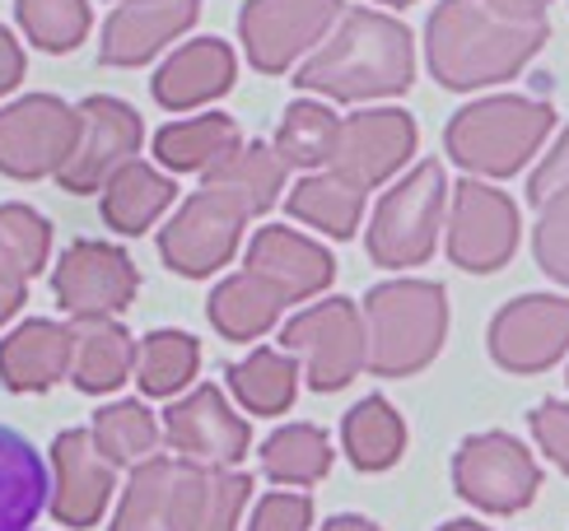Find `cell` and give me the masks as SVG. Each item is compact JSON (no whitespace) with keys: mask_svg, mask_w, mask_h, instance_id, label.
Masks as SVG:
<instances>
[{"mask_svg":"<svg viewBox=\"0 0 569 531\" xmlns=\"http://www.w3.org/2000/svg\"><path fill=\"white\" fill-rule=\"evenodd\" d=\"M378 6H416V0H378Z\"/></svg>","mask_w":569,"mask_h":531,"instance_id":"46","label":"cell"},{"mask_svg":"<svg viewBox=\"0 0 569 531\" xmlns=\"http://www.w3.org/2000/svg\"><path fill=\"white\" fill-rule=\"evenodd\" d=\"M284 168H290V163L276 154V144L252 140V144H243L239 154H229L224 163L210 168L206 187H216V191H224V197H233L248 214H267L280 201V191H284Z\"/></svg>","mask_w":569,"mask_h":531,"instance_id":"30","label":"cell"},{"mask_svg":"<svg viewBox=\"0 0 569 531\" xmlns=\"http://www.w3.org/2000/svg\"><path fill=\"white\" fill-rule=\"evenodd\" d=\"M556 112L541 99L523 93H490V99L467 103L443 131V150L458 168L481 178H513L541 140L551 136Z\"/></svg>","mask_w":569,"mask_h":531,"instance_id":"4","label":"cell"},{"mask_svg":"<svg viewBox=\"0 0 569 531\" xmlns=\"http://www.w3.org/2000/svg\"><path fill=\"white\" fill-rule=\"evenodd\" d=\"M248 220L252 214L233 197H224L216 187H201L178 206L173 220L163 224L159 257L169 261V271H178L187 280H206V275H216L220 266L233 261Z\"/></svg>","mask_w":569,"mask_h":531,"instance_id":"7","label":"cell"},{"mask_svg":"<svg viewBox=\"0 0 569 531\" xmlns=\"http://www.w3.org/2000/svg\"><path fill=\"white\" fill-rule=\"evenodd\" d=\"M443 210H448L443 163L425 159L378 201L373 224H369V257L378 266H392V271L430 261L439 229H443Z\"/></svg>","mask_w":569,"mask_h":531,"instance_id":"5","label":"cell"},{"mask_svg":"<svg viewBox=\"0 0 569 531\" xmlns=\"http://www.w3.org/2000/svg\"><path fill=\"white\" fill-rule=\"evenodd\" d=\"M70 335H76V364H70V378H76V388L84 397L117 392L131 378V369L140 364L131 331L117 318H80L70 327Z\"/></svg>","mask_w":569,"mask_h":531,"instance_id":"24","label":"cell"},{"mask_svg":"<svg viewBox=\"0 0 569 531\" xmlns=\"http://www.w3.org/2000/svg\"><path fill=\"white\" fill-rule=\"evenodd\" d=\"M140 289V271L136 261L112 248V243H99V238H80L61 252V266L52 275V294L61 303V312L70 318H117L127 312L131 299Z\"/></svg>","mask_w":569,"mask_h":531,"instance_id":"14","label":"cell"},{"mask_svg":"<svg viewBox=\"0 0 569 531\" xmlns=\"http://www.w3.org/2000/svg\"><path fill=\"white\" fill-rule=\"evenodd\" d=\"M532 257L556 284H569V187L537 206L532 224Z\"/></svg>","mask_w":569,"mask_h":531,"instance_id":"38","label":"cell"},{"mask_svg":"<svg viewBox=\"0 0 569 531\" xmlns=\"http://www.w3.org/2000/svg\"><path fill=\"white\" fill-rule=\"evenodd\" d=\"M173 197H178V182L163 178L159 168L136 159V163H127L122 173L103 187V224L117 229V233H127V238H136V233H146L159 214L173 206Z\"/></svg>","mask_w":569,"mask_h":531,"instance_id":"28","label":"cell"},{"mask_svg":"<svg viewBox=\"0 0 569 531\" xmlns=\"http://www.w3.org/2000/svg\"><path fill=\"white\" fill-rule=\"evenodd\" d=\"M76 364V335L61 322L29 318L0 341V382L10 392H47Z\"/></svg>","mask_w":569,"mask_h":531,"instance_id":"22","label":"cell"},{"mask_svg":"<svg viewBox=\"0 0 569 531\" xmlns=\"http://www.w3.org/2000/svg\"><path fill=\"white\" fill-rule=\"evenodd\" d=\"M80 117L52 93H23L0 108V173L6 178H57L76 150Z\"/></svg>","mask_w":569,"mask_h":531,"instance_id":"10","label":"cell"},{"mask_svg":"<svg viewBox=\"0 0 569 531\" xmlns=\"http://www.w3.org/2000/svg\"><path fill=\"white\" fill-rule=\"evenodd\" d=\"M210 467L192 457H150L127 480L108 531H197Z\"/></svg>","mask_w":569,"mask_h":531,"instance_id":"8","label":"cell"},{"mask_svg":"<svg viewBox=\"0 0 569 531\" xmlns=\"http://www.w3.org/2000/svg\"><path fill=\"white\" fill-rule=\"evenodd\" d=\"M52 518L61 527H93L117 490V462L93 443V429H66L52 439Z\"/></svg>","mask_w":569,"mask_h":531,"instance_id":"18","label":"cell"},{"mask_svg":"<svg viewBox=\"0 0 569 531\" xmlns=\"http://www.w3.org/2000/svg\"><path fill=\"white\" fill-rule=\"evenodd\" d=\"M280 345L303 359V378L313 392H341L346 382L369 369V335L365 312L350 299H322L295 312L280 331Z\"/></svg>","mask_w":569,"mask_h":531,"instance_id":"6","label":"cell"},{"mask_svg":"<svg viewBox=\"0 0 569 531\" xmlns=\"http://www.w3.org/2000/svg\"><path fill=\"white\" fill-rule=\"evenodd\" d=\"M14 14L42 52H76L89 38V0H14Z\"/></svg>","mask_w":569,"mask_h":531,"instance_id":"37","label":"cell"},{"mask_svg":"<svg viewBox=\"0 0 569 531\" xmlns=\"http://www.w3.org/2000/svg\"><path fill=\"white\" fill-rule=\"evenodd\" d=\"M243 150V131L233 117L210 112V117H187V122H169L154 136V159L173 173H210L216 163Z\"/></svg>","mask_w":569,"mask_h":531,"instance_id":"25","label":"cell"},{"mask_svg":"<svg viewBox=\"0 0 569 531\" xmlns=\"http://www.w3.org/2000/svg\"><path fill=\"white\" fill-rule=\"evenodd\" d=\"M23 80V47L14 42L10 29H0V99Z\"/></svg>","mask_w":569,"mask_h":531,"instance_id":"43","label":"cell"},{"mask_svg":"<svg viewBox=\"0 0 569 531\" xmlns=\"http://www.w3.org/2000/svg\"><path fill=\"white\" fill-rule=\"evenodd\" d=\"M569 350V299L518 294L490 322V359L505 373H547Z\"/></svg>","mask_w":569,"mask_h":531,"instance_id":"16","label":"cell"},{"mask_svg":"<svg viewBox=\"0 0 569 531\" xmlns=\"http://www.w3.org/2000/svg\"><path fill=\"white\" fill-rule=\"evenodd\" d=\"M163 439L173 452L192 457V462L210 467V471H233L248 457V420L233 415V405L224 401V392L216 382L187 392L182 401H173L163 410Z\"/></svg>","mask_w":569,"mask_h":531,"instance_id":"17","label":"cell"},{"mask_svg":"<svg viewBox=\"0 0 569 531\" xmlns=\"http://www.w3.org/2000/svg\"><path fill=\"white\" fill-rule=\"evenodd\" d=\"M551 38L547 0H439L425 23V61L443 89L513 80Z\"/></svg>","mask_w":569,"mask_h":531,"instance_id":"1","label":"cell"},{"mask_svg":"<svg viewBox=\"0 0 569 531\" xmlns=\"http://www.w3.org/2000/svg\"><path fill=\"white\" fill-rule=\"evenodd\" d=\"M518 252V206L500 187L467 178L448 201V257L471 275H490Z\"/></svg>","mask_w":569,"mask_h":531,"instance_id":"13","label":"cell"},{"mask_svg":"<svg viewBox=\"0 0 569 531\" xmlns=\"http://www.w3.org/2000/svg\"><path fill=\"white\" fill-rule=\"evenodd\" d=\"M528 424H532V439L541 443V452L569 475V405L565 401H541L528 415Z\"/></svg>","mask_w":569,"mask_h":531,"instance_id":"41","label":"cell"},{"mask_svg":"<svg viewBox=\"0 0 569 531\" xmlns=\"http://www.w3.org/2000/svg\"><path fill=\"white\" fill-rule=\"evenodd\" d=\"M322 531H383V527H373V522L360 518V513H337L331 522H322Z\"/></svg>","mask_w":569,"mask_h":531,"instance_id":"44","label":"cell"},{"mask_svg":"<svg viewBox=\"0 0 569 531\" xmlns=\"http://www.w3.org/2000/svg\"><path fill=\"white\" fill-rule=\"evenodd\" d=\"M201 369V345L187 331H150L140 341V392L146 397H178Z\"/></svg>","mask_w":569,"mask_h":531,"instance_id":"35","label":"cell"},{"mask_svg":"<svg viewBox=\"0 0 569 531\" xmlns=\"http://www.w3.org/2000/svg\"><path fill=\"white\" fill-rule=\"evenodd\" d=\"M93 443H99L117 467H140L159 452V420L140 401H117L93 420Z\"/></svg>","mask_w":569,"mask_h":531,"instance_id":"36","label":"cell"},{"mask_svg":"<svg viewBox=\"0 0 569 531\" xmlns=\"http://www.w3.org/2000/svg\"><path fill=\"white\" fill-rule=\"evenodd\" d=\"M280 312H284V299L262 275H252L248 266L210 289V303H206V318L224 341H257V335H267L280 322Z\"/></svg>","mask_w":569,"mask_h":531,"instance_id":"27","label":"cell"},{"mask_svg":"<svg viewBox=\"0 0 569 531\" xmlns=\"http://www.w3.org/2000/svg\"><path fill=\"white\" fill-rule=\"evenodd\" d=\"M47 467L33 443L0 424V531H29L47 509Z\"/></svg>","mask_w":569,"mask_h":531,"instance_id":"26","label":"cell"},{"mask_svg":"<svg viewBox=\"0 0 569 531\" xmlns=\"http://www.w3.org/2000/svg\"><path fill=\"white\" fill-rule=\"evenodd\" d=\"M248 494H252V475H243V471H210L197 531H233L239 527V513L248 509Z\"/></svg>","mask_w":569,"mask_h":531,"instance_id":"39","label":"cell"},{"mask_svg":"<svg viewBox=\"0 0 569 531\" xmlns=\"http://www.w3.org/2000/svg\"><path fill=\"white\" fill-rule=\"evenodd\" d=\"M262 471L276 485H313L331 471V443L318 424H284L262 443Z\"/></svg>","mask_w":569,"mask_h":531,"instance_id":"34","label":"cell"},{"mask_svg":"<svg viewBox=\"0 0 569 531\" xmlns=\"http://www.w3.org/2000/svg\"><path fill=\"white\" fill-rule=\"evenodd\" d=\"M341 443L355 471H388L407 452V424L383 397H365L360 405L346 410L341 420Z\"/></svg>","mask_w":569,"mask_h":531,"instance_id":"29","label":"cell"},{"mask_svg":"<svg viewBox=\"0 0 569 531\" xmlns=\"http://www.w3.org/2000/svg\"><path fill=\"white\" fill-rule=\"evenodd\" d=\"M201 14V0H127L103 23L99 61L103 66H146Z\"/></svg>","mask_w":569,"mask_h":531,"instance_id":"20","label":"cell"},{"mask_svg":"<svg viewBox=\"0 0 569 531\" xmlns=\"http://www.w3.org/2000/svg\"><path fill=\"white\" fill-rule=\"evenodd\" d=\"M341 136V117L318 99H295L280 117L276 154L290 168H327Z\"/></svg>","mask_w":569,"mask_h":531,"instance_id":"33","label":"cell"},{"mask_svg":"<svg viewBox=\"0 0 569 531\" xmlns=\"http://www.w3.org/2000/svg\"><path fill=\"white\" fill-rule=\"evenodd\" d=\"M284 210H290L295 220L322 229L327 238H355V229H360V214H365V191L350 187L337 173H308V178H299L290 187Z\"/></svg>","mask_w":569,"mask_h":531,"instance_id":"32","label":"cell"},{"mask_svg":"<svg viewBox=\"0 0 569 531\" xmlns=\"http://www.w3.org/2000/svg\"><path fill=\"white\" fill-rule=\"evenodd\" d=\"M453 485L467 503L486 513H518L528 509L541 490L537 457L513 439V433H471L453 457Z\"/></svg>","mask_w":569,"mask_h":531,"instance_id":"11","label":"cell"},{"mask_svg":"<svg viewBox=\"0 0 569 531\" xmlns=\"http://www.w3.org/2000/svg\"><path fill=\"white\" fill-rule=\"evenodd\" d=\"M248 271L262 275L284 303H303L331 284L337 261H331V252L322 243H313V238H303L284 224H267V229H257L248 243Z\"/></svg>","mask_w":569,"mask_h":531,"instance_id":"19","label":"cell"},{"mask_svg":"<svg viewBox=\"0 0 569 531\" xmlns=\"http://www.w3.org/2000/svg\"><path fill=\"white\" fill-rule=\"evenodd\" d=\"M80 131H76V150H70L66 168L57 173L61 191L70 197H89V191H103L127 163H136L140 154V112L112 93H93L76 108Z\"/></svg>","mask_w":569,"mask_h":531,"instance_id":"9","label":"cell"},{"mask_svg":"<svg viewBox=\"0 0 569 531\" xmlns=\"http://www.w3.org/2000/svg\"><path fill=\"white\" fill-rule=\"evenodd\" d=\"M229 392L239 397V405L248 415H280V410L295 405L299 392V369H295V354L290 350H252L239 364H229Z\"/></svg>","mask_w":569,"mask_h":531,"instance_id":"31","label":"cell"},{"mask_svg":"<svg viewBox=\"0 0 569 531\" xmlns=\"http://www.w3.org/2000/svg\"><path fill=\"white\" fill-rule=\"evenodd\" d=\"M331 23H341V0H248L239 38L262 76H284L308 47L327 42Z\"/></svg>","mask_w":569,"mask_h":531,"instance_id":"12","label":"cell"},{"mask_svg":"<svg viewBox=\"0 0 569 531\" xmlns=\"http://www.w3.org/2000/svg\"><path fill=\"white\" fill-rule=\"evenodd\" d=\"M439 531H490V527H481V522H471V518H458V522H443Z\"/></svg>","mask_w":569,"mask_h":531,"instance_id":"45","label":"cell"},{"mask_svg":"<svg viewBox=\"0 0 569 531\" xmlns=\"http://www.w3.org/2000/svg\"><path fill=\"white\" fill-rule=\"evenodd\" d=\"M52 257V224L33 206H0V327L23 308L29 280Z\"/></svg>","mask_w":569,"mask_h":531,"instance_id":"23","label":"cell"},{"mask_svg":"<svg viewBox=\"0 0 569 531\" xmlns=\"http://www.w3.org/2000/svg\"><path fill=\"white\" fill-rule=\"evenodd\" d=\"M360 312L373 378H411L443 350L448 294L435 280H383L365 294Z\"/></svg>","mask_w":569,"mask_h":531,"instance_id":"3","label":"cell"},{"mask_svg":"<svg viewBox=\"0 0 569 531\" xmlns=\"http://www.w3.org/2000/svg\"><path fill=\"white\" fill-rule=\"evenodd\" d=\"M560 187H569V131L556 140V150L541 159V168H537L532 182H528V197H532V206H541L547 197H556Z\"/></svg>","mask_w":569,"mask_h":531,"instance_id":"42","label":"cell"},{"mask_svg":"<svg viewBox=\"0 0 569 531\" xmlns=\"http://www.w3.org/2000/svg\"><path fill=\"white\" fill-rule=\"evenodd\" d=\"M411 80H416L411 29L378 10L341 14L337 33H331L295 76V84L303 93H322V99H337V103L392 99V93H407Z\"/></svg>","mask_w":569,"mask_h":531,"instance_id":"2","label":"cell"},{"mask_svg":"<svg viewBox=\"0 0 569 531\" xmlns=\"http://www.w3.org/2000/svg\"><path fill=\"white\" fill-rule=\"evenodd\" d=\"M547 6H551V0H547Z\"/></svg>","mask_w":569,"mask_h":531,"instance_id":"47","label":"cell"},{"mask_svg":"<svg viewBox=\"0 0 569 531\" xmlns=\"http://www.w3.org/2000/svg\"><path fill=\"white\" fill-rule=\"evenodd\" d=\"M308 527H313V499L290 494V490L267 494L248 522V531H308Z\"/></svg>","mask_w":569,"mask_h":531,"instance_id":"40","label":"cell"},{"mask_svg":"<svg viewBox=\"0 0 569 531\" xmlns=\"http://www.w3.org/2000/svg\"><path fill=\"white\" fill-rule=\"evenodd\" d=\"M416 140H420V131L411 122V112H401V108L355 112L341 122V136H337V150H331L327 173L346 178L360 191H373V187H383L397 168L411 163Z\"/></svg>","mask_w":569,"mask_h":531,"instance_id":"15","label":"cell"},{"mask_svg":"<svg viewBox=\"0 0 569 531\" xmlns=\"http://www.w3.org/2000/svg\"><path fill=\"white\" fill-rule=\"evenodd\" d=\"M239 80V57L220 38H197L178 47V52L159 66V76L150 80L154 103L169 112H192L201 103H216Z\"/></svg>","mask_w":569,"mask_h":531,"instance_id":"21","label":"cell"}]
</instances>
